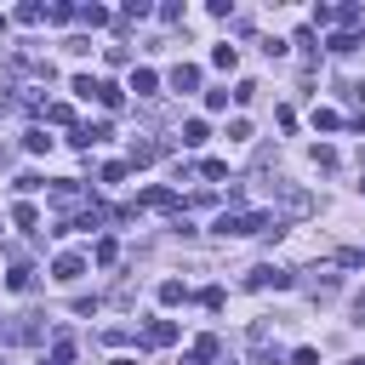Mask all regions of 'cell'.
I'll return each instance as SVG.
<instances>
[{"instance_id": "6da1fadb", "label": "cell", "mask_w": 365, "mask_h": 365, "mask_svg": "<svg viewBox=\"0 0 365 365\" xmlns=\"http://www.w3.org/2000/svg\"><path fill=\"white\" fill-rule=\"evenodd\" d=\"M274 194H279V211H285V217H314V194H308V188L274 182Z\"/></svg>"}, {"instance_id": "cb8c5ba5", "label": "cell", "mask_w": 365, "mask_h": 365, "mask_svg": "<svg viewBox=\"0 0 365 365\" xmlns=\"http://www.w3.org/2000/svg\"><path fill=\"white\" fill-rule=\"evenodd\" d=\"M46 120H51V125H68V120H74V108H68V103H51V108H46Z\"/></svg>"}, {"instance_id": "8fae6325", "label": "cell", "mask_w": 365, "mask_h": 365, "mask_svg": "<svg viewBox=\"0 0 365 365\" xmlns=\"http://www.w3.org/2000/svg\"><path fill=\"white\" fill-rule=\"evenodd\" d=\"M97 103H103V108H120V103H125V91H120L114 80H97Z\"/></svg>"}, {"instance_id": "5bb4252c", "label": "cell", "mask_w": 365, "mask_h": 365, "mask_svg": "<svg viewBox=\"0 0 365 365\" xmlns=\"http://www.w3.org/2000/svg\"><path fill=\"white\" fill-rule=\"evenodd\" d=\"M160 302H165V308L188 302V285H182V279H165V285H160Z\"/></svg>"}, {"instance_id": "8d00e7d4", "label": "cell", "mask_w": 365, "mask_h": 365, "mask_svg": "<svg viewBox=\"0 0 365 365\" xmlns=\"http://www.w3.org/2000/svg\"><path fill=\"white\" fill-rule=\"evenodd\" d=\"M359 194H365V177H359Z\"/></svg>"}, {"instance_id": "d6a6232c", "label": "cell", "mask_w": 365, "mask_h": 365, "mask_svg": "<svg viewBox=\"0 0 365 365\" xmlns=\"http://www.w3.org/2000/svg\"><path fill=\"white\" fill-rule=\"evenodd\" d=\"M182 365H205V359H200V354H188V359H182Z\"/></svg>"}, {"instance_id": "d590c367", "label": "cell", "mask_w": 365, "mask_h": 365, "mask_svg": "<svg viewBox=\"0 0 365 365\" xmlns=\"http://www.w3.org/2000/svg\"><path fill=\"white\" fill-rule=\"evenodd\" d=\"M348 365H365V359H348Z\"/></svg>"}, {"instance_id": "f35d334b", "label": "cell", "mask_w": 365, "mask_h": 365, "mask_svg": "<svg viewBox=\"0 0 365 365\" xmlns=\"http://www.w3.org/2000/svg\"><path fill=\"white\" fill-rule=\"evenodd\" d=\"M0 365H6V359H0Z\"/></svg>"}, {"instance_id": "1f68e13d", "label": "cell", "mask_w": 365, "mask_h": 365, "mask_svg": "<svg viewBox=\"0 0 365 365\" xmlns=\"http://www.w3.org/2000/svg\"><path fill=\"white\" fill-rule=\"evenodd\" d=\"M108 365H137V359H125V354H120V359H108Z\"/></svg>"}, {"instance_id": "d6986e66", "label": "cell", "mask_w": 365, "mask_h": 365, "mask_svg": "<svg viewBox=\"0 0 365 365\" xmlns=\"http://www.w3.org/2000/svg\"><path fill=\"white\" fill-rule=\"evenodd\" d=\"M23 148H29V154H46V148H51V137L34 125V131H23Z\"/></svg>"}, {"instance_id": "83f0119b", "label": "cell", "mask_w": 365, "mask_h": 365, "mask_svg": "<svg viewBox=\"0 0 365 365\" xmlns=\"http://www.w3.org/2000/svg\"><path fill=\"white\" fill-rule=\"evenodd\" d=\"M68 359H74V342H68V336H63V342H51V365H68Z\"/></svg>"}, {"instance_id": "f546056e", "label": "cell", "mask_w": 365, "mask_h": 365, "mask_svg": "<svg viewBox=\"0 0 365 365\" xmlns=\"http://www.w3.org/2000/svg\"><path fill=\"white\" fill-rule=\"evenodd\" d=\"M200 302H205V308H211V314H217V308H222V302H228V297H222V285H211V291H200Z\"/></svg>"}, {"instance_id": "d4e9b609", "label": "cell", "mask_w": 365, "mask_h": 365, "mask_svg": "<svg viewBox=\"0 0 365 365\" xmlns=\"http://www.w3.org/2000/svg\"><path fill=\"white\" fill-rule=\"evenodd\" d=\"M314 125H319V131H336V125H342V114H331V108H314Z\"/></svg>"}, {"instance_id": "2e32d148", "label": "cell", "mask_w": 365, "mask_h": 365, "mask_svg": "<svg viewBox=\"0 0 365 365\" xmlns=\"http://www.w3.org/2000/svg\"><path fill=\"white\" fill-rule=\"evenodd\" d=\"M325 46H331V51H336V57H348V51H359V34H348V29H342V34H331V40H325Z\"/></svg>"}, {"instance_id": "4dcf8cb0", "label": "cell", "mask_w": 365, "mask_h": 365, "mask_svg": "<svg viewBox=\"0 0 365 365\" xmlns=\"http://www.w3.org/2000/svg\"><path fill=\"white\" fill-rule=\"evenodd\" d=\"M291 365H319V348H297V354H291Z\"/></svg>"}, {"instance_id": "ac0fdd59", "label": "cell", "mask_w": 365, "mask_h": 365, "mask_svg": "<svg viewBox=\"0 0 365 365\" xmlns=\"http://www.w3.org/2000/svg\"><path fill=\"white\" fill-rule=\"evenodd\" d=\"M211 63H217V68H234V63H240V46H228V40H222V46L211 51Z\"/></svg>"}, {"instance_id": "484cf974", "label": "cell", "mask_w": 365, "mask_h": 365, "mask_svg": "<svg viewBox=\"0 0 365 365\" xmlns=\"http://www.w3.org/2000/svg\"><path fill=\"white\" fill-rule=\"evenodd\" d=\"M314 165H325V171H331V165H336V148H331V143H314Z\"/></svg>"}, {"instance_id": "8992f818", "label": "cell", "mask_w": 365, "mask_h": 365, "mask_svg": "<svg viewBox=\"0 0 365 365\" xmlns=\"http://www.w3.org/2000/svg\"><path fill=\"white\" fill-rule=\"evenodd\" d=\"M51 205H80V177H63V182H51Z\"/></svg>"}, {"instance_id": "ffe728a7", "label": "cell", "mask_w": 365, "mask_h": 365, "mask_svg": "<svg viewBox=\"0 0 365 365\" xmlns=\"http://www.w3.org/2000/svg\"><path fill=\"white\" fill-rule=\"evenodd\" d=\"M125 171H131V165H125V160H108V165H103V171H97V177H103V182H125Z\"/></svg>"}, {"instance_id": "603a6c76", "label": "cell", "mask_w": 365, "mask_h": 365, "mask_svg": "<svg viewBox=\"0 0 365 365\" xmlns=\"http://www.w3.org/2000/svg\"><path fill=\"white\" fill-rule=\"evenodd\" d=\"M68 91H74V97H97V80H91V74H74V86H68Z\"/></svg>"}, {"instance_id": "4fadbf2b", "label": "cell", "mask_w": 365, "mask_h": 365, "mask_svg": "<svg viewBox=\"0 0 365 365\" xmlns=\"http://www.w3.org/2000/svg\"><path fill=\"white\" fill-rule=\"evenodd\" d=\"M91 262L114 268V262H120V245H114V240H97V245H91Z\"/></svg>"}, {"instance_id": "3957f363", "label": "cell", "mask_w": 365, "mask_h": 365, "mask_svg": "<svg viewBox=\"0 0 365 365\" xmlns=\"http://www.w3.org/2000/svg\"><path fill=\"white\" fill-rule=\"evenodd\" d=\"M80 274H86V257H74V251H63V257L51 262V279H57V285H74Z\"/></svg>"}, {"instance_id": "277c9868", "label": "cell", "mask_w": 365, "mask_h": 365, "mask_svg": "<svg viewBox=\"0 0 365 365\" xmlns=\"http://www.w3.org/2000/svg\"><path fill=\"white\" fill-rule=\"evenodd\" d=\"M245 285H251V291H268V285H274V291H285V285H297V279H291V274H279V268H251V274H245Z\"/></svg>"}, {"instance_id": "52a82bcc", "label": "cell", "mask_w": 365, "mask_h": 365, "mask_svg": "<svg viewBox=\"0 0 365 365\" xmlns=\"http://www.w3.org/2000/svg\"><path fill=\"white\" fill-rule=\"evenodd\" d=\"M194 86H200V68L194 63H177L171 68V91H194Z\"/></svg>"}, {"instance_id": "44dd1931", "label": "cell", "mask_w": 365, "mask_h": 365, "mask_svg": "<svg viewBox=\"0 0 365 365\" xmlns=\"http://www.w3.org/2000/svg\"><path fill=\"white\" fill-rule=\"evenodd\" d=\"M6 285H11V291H29V285H34V268H11Z\"/></svg>"}, {"instance_id": "9a60e30c", "label": "cell", "mask_w": 365, "mask_h": 365, "mask_svg": "<svg viewBox=\"0 0 365 365\" xmlns=\"http://www.w3.org/2000/svg\"><path fill=\"white\" fill-rule=\"evenodd\" d=\"M74 17H80V23H86V29H103V23H108V6H80V11H74Z\"/></svg>"}, {"instance_id": "9c48e42d", "label": "cell", "mask_w": 365, "mask_h": 365, "mask_svg": "<svg viewBox=\"0 0 365 365\" xmlns=\"http://www.w3.org/2000/svg\"><path fill=\"white\" fill-rule=\"evenodd\" d=\"M205 137H211V125H205V120H182V148H200Z\"/></svg>"}, {"instance_id": "30bf717a", "label": "cell", "mask_w": 365, "mask_h": 365, "mask_svg": "<svg viewBox=\"0 0 365 365\" xmlns=\"http://www.w3.org/2000/svg\"><path fill=\"white\" fill-rule=\"evenodd\" d=\"M160 160V143H131V154H125V165H154Z\"/></svg>"}, {"instance_id": "5b68a950", "label": "cell", "mask_w": 365, "mask_h": 365, "mask_svg": "<svg viewBox=\"0 0 365 365\" xmlns=\"http://www.w3.org/2000/svg\"><path fill=\"white\" fill-rule=\"evenodd\" d=\"M171 342H177V325L171 319H148L143 325V348H171Z\"/></svg>"}, {"instance_id": "7402d4cb", "label": "cell", "mask_w": 365, "mask_h": 365, "mask_svg": "<svg viewBox=\"0 0 365 365\" xmlns=\"http://www.w3.org/2000/svg\"><path fill=\"white\" fill-rule=\"evenodd\" d=\"M74 11H80V6H68V0H57V6L46 11V17H51V23H74Z\"/></svg>"}, {"instance_id": "74e56055", "label": "cell", "mask_w": 365, "mask_h": 365, "mask_svg": "<svg viewBox=\"0 0 365 365\" xmlns=\"http://www.w3.org/2000/svg\"><path fill=\"white\" fill-rule=\"evenodd\" d=\"M0 331H6V319H0Z\"/></svg>"}, {"instance_id": "836d02e7", "label": "cell", "mask_w": 365, "mask_h": 365, "mask_svg": "<svg viewBox=\"0 0 365 365\" xmlns=\"http://www.w3.org/2000/svg\"><path fill=\"white\" fill-rule=\"evenodd\" d=\"M359 319H365V297H359Z\"/></svg>"}, {"instance_id": "ba28073f", "label": "cell", "mask_w": 365, "mask_h": 365, "mask_svg": "<svg viewBox=\"0 0 365 365\" xmlns=\"http://www.w3.org/2000/svg\"><path fill=\"white\" fill-rule=\"evenodd\" d=\"M131 91H137V97H154V91H160V74H154V68H131Z\"/></svg>"}, {"instance_id": "e575fe53", "label": "cell", "mask_w": 365, "mask_h": 365, "mask_svg": "<svg viewBox=\"0 0 365 365\" xmlns=\"http://www.w3.org/2000/svg\"><path fill=\"white\" fill-rule=\"evenodd\" d=\"M0 34H6V17H0Z\"/></svg>"}, {"instance_id": "e0dca14e", "label": "cell", "mask_w": 365, "mask_h": 365, "mask_svg": "<svg viewBox=\"0 0 365 365\" xmlns=\"http://www.w3.org/2000/svg\"><path fill=\"white\" fill-rule=\"evenodd\" d=\"M11 222H17V228H29V234H34V228H40V211H34V205H11Z\"/></svg>"}, {"instance_id": "7a4b0ae2", "label": "cell", "mask_w": 365, "mask_h": 365, "mask_svg": "<svg viewBox=\"0 0 365 365\" xmlns=\"http://www.w3.org/2000/svg\"><path fill=\"white\" fill-rule=\"evenodd\" d=\"M0 336H6V342H40V336H46V314H17Z\"/></svg>"}, {"instance_id": "4316f807", "label": "cell", "mask_w": 365, "mask_h": 365, "mask_svg": "<svg viewBox=\"0 0 365 365\" xmlns=\"http://www.w3.org/2000/svg\"><path fill=\"white\" fill-rule=\"evenodd\" d=\"M217 348H222V342H217V336H200V342H194V354H200V359H205V365H211V359H217Z\"/></svg>"}, {"instance_id": "7c38bea8", "label": "cell", "mask_w": 365, "mask_h": 365, "mask_svg": "<svg viewBox=\"0 0 365 365\" xmlns=\"http://www.w3.org/2000/svg\"><path fill=\"white\" fill-rule=\"evenodd\" d=\"M143 205H154V211H177V194H171V188H148Z\"/></svg>"}, {"instance_id": "f1b7e54d", "label": "cell", "mask_w": 365, "mask_h": 365, "mask_svg": "<svg viewBox=\"0 0 365 365\" xmlns=\"http://www.w3.org/2000/svg\"><path fill=\"white\" fill-rule=\"evenodd\" d=\"M120 17H125V23H131V17L143 23V17H148V0H125V11H120Z\"/></svg>"}]
</instances>
